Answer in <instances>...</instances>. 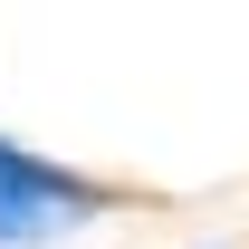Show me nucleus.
I'll use <instances>...</instances> for the list:
<instances>
[{
  "mask_svg": "<svg viewBox=\"0 0 249 249\" xmlns=\"http://www.w3.org/2000/svg\"><path fill=\"white\" fill-rule=\"evenodd\" d=\"M96 211H106V192L87 173H67V163L0 134V249H38L58 230H77V220H96Z\"/></svg>",
  "mask_w": 249,
  "mask_h": 249,
  "instance_id": "obj_1",
  "label": "nucleus"
}]
</instances>
